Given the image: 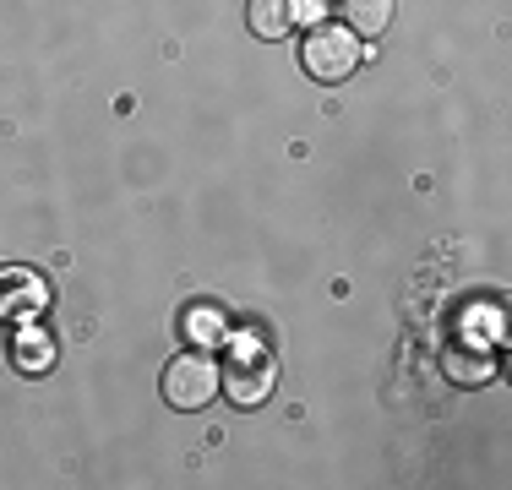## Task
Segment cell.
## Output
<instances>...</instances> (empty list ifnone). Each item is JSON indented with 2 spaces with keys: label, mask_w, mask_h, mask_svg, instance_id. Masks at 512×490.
I'll use <instances>...</instances> for the list:
<instances>
[{
  "label": "cell",
  "mask_w": 512,
  "mask_h": 490,
  "mask_svg": "<svg viewBox=\"0 0 512 490\" xmlns=\"http://www.w3.org/2000/svg\"><path fill=\"white\" fill-rule=\"evenodd\" d=\"M442 376L453 387H480V382L496 376V354L469 349V343H453V349H442Z\"/></svg>",
  "instance_id": "obj_5"
},
{
  "label": "cell",
  "mask_w": 512,
  "mask_h": 490,
  "mask_svg": "<svg viewBox=\"0 0 512 490\" xmlns=\"http://www.w3.org/2000/svg\"><path fill=\"white\" fill-rule=\"evenodd\" d=\"M246 22H251V33H262V39H284V33L295 28V0H251Z\"/></svg>",
  "instance_id": "obj_7"
},
{
  "label": "cell",
  "mask_w": 512,
  "mask_h": 490,
  "mask_svg": "<svg viewBox=\"0 0 512 490\" xmlns=\"http://www.w3.org/2000/svg\"><path fill=\"white\" fill-rule=\"evenodd\" d=\"M316 6H338V0H316Z\"/></svg>",
  "instance_id": "obj_9"
},
{
  "label": "cell",
  "mask_w": 512,
  "mask_h": 490,
  "mask_svg": "<svg viewBox=\"0 0 512 490\" xmlns=\"http://www.w3.org/2000/svg\"><path fill=\"white\" fill-rule=\"evenodd\" d=\"M273 382H278V360L273 349H262V343L240 338L224 349V365H218V387L229 392V403H240V409H256V403L273 398Z\"/></svg>",
  "instance_id": "obj_1"
},
{
  "label": "cell",
  "mask_w": 512,
  "mask_h": 490,
  "mask_svg": "<svg viewBox=\"0 0 512 490\" xmlns=\"http://www.w3.org/2000/svg\"><path fill=\"white\" fill-rule=\"evenodd\" d=\"M344 6V28L360 33V39H376V33H387V22H393V0H338Z\"/></svg>",
  "instance_id": "obj_8"
},
{
  "label": "cell",
  "mask_w": 512,
  "mask_h": 490,
  "mask_svg": "<svg viewBox=\"0 0 512 490\" xmlns=\"http://www.w3.org/2000/svg\"><path fill=\"white\" fill-rule=\"evenodd\" d=\"M50 305V284L28 267H0V322H22Z\"/></svg>",
  "instance_id": "obj_4"
},
{
  "label": "cell",
  "mask_w": 512,
  "mask_h": 490,
  "mask_svg": "<svg viewBox=\"0 0 512 490\" xmlns=\"http://www.w3.org/2000/svg\"><path fill=\"white\" fill-rule=\"evenodd\" d=\"M360 60H365V44H360L349 28H338V22L311 28V39L300 44V66H306V77H311V82H327V88L355 77Z\"/></svg>",
  "instance_id": "obj_2"
},
{
  "label": "cell",
  "mask_w": 512,
  "mask_h": 490,
  "mask_svg": "<svg viewBox=\"0 0 512 490\" xmlns=\"http://www.w3.org/2000/svg\"><path fill=\"white\" fill-rule=\"evenodd\" d=\"M218 398V365L207 360V354L197 349H186V354H175V360L164 365V403L169 409H202V403H213Z\"/></svg>",
  "instance_id": "obj_3"
},
{
  "label": "cell",
  "mask_w": 512,
  "mask_h": 490,
  "mask_svg": "<svg viewBox=\"0 0 512 490\" xmlns=\"http://www.w3.org/2000/svg\"><path fill=\"white\" fill-rule=\"evenodd\" d=\"M11 365H17L22 376H44V371L55 365V338L39 333V327L17 333V343H11Z\"/></svg>",
  "instance_id": "obj_6"
}]
</instances>
